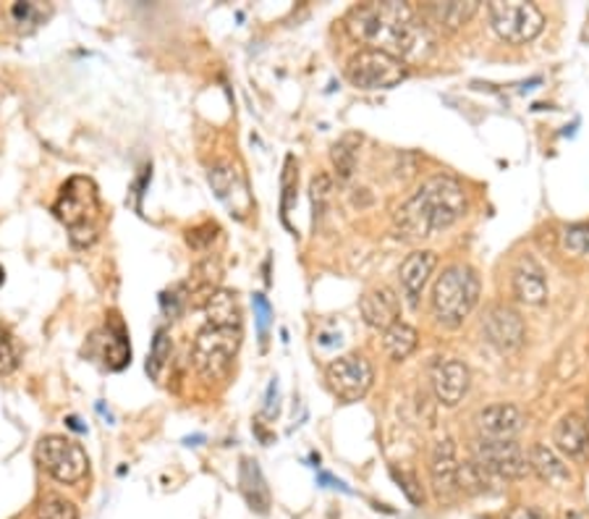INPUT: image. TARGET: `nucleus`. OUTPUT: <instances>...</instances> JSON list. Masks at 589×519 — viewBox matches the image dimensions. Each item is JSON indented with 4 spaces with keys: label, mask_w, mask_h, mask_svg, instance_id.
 <instances>
[{
    "label": "nucleus",
    "mask_w": 589,
    "mask_h": 519,
    "mask_svg": "<svg viewBox=\"0 0 589 519\" xmlns=\"http://www.w3.org/2000/svg\"><path fill=\"white\" fill-rule=\"evenodd\" d=\"M346 29L362 46L414 61L432 50L430 25L409 3H360L346 13Z\"/></svg>",
    "instance_id": "1"
},
{
    "label": "nucleus",
    "mask_w": 589,
    "mask_h": 519,
    "mask_svg": "<svg viewBox=\"0 0 589 519\" xmlns=\"http://www.w3.org/2000/svg\"><path fill=\"white\" fill-rule=\"evenodd\" d=\"M467 189L453 176H432L393 215V234L401 242H422L443 234L467 215Z\"/></svg>",
    "instance_id": "2"
},
{
    "label": "nucleus",
    "mask_w": 589,
    "mask_h": 519,
    "mask_svg": "<svg viewBox=\"0 0 589 519\" xmlns=\"http://www.w3.org/2000/svg\"><path fill=\"white\" fill-rule=\"evenodd\" d=\"M53 213L66 226V232H69L71 244H77V247H89L100 236L102 207L95 182L87 179V176H71L63 184L61 195H58L53 205Z\"/></svg>",
    "instance_id": "3"
},
{
    "label": "nucleus",
    "mask_w": 589,
    "mask_h": 519,
    "mask_svg": "<svg viewBox=\"0 0 589 519\" xmlns=\"http://www.w3.org/2000/svg\"><path fill=\"white\" fill-rule=\"evenodd\" d=\"M480 302V276L472 265H449L432 286V317L443 329H459Z\"/></svg>",
    "instance_id": "4"
},
{
    "label": "nucleus",
    "mask_w": 589,
    "mask_h": 519,
    "mask_svg": "<svg viewBox=\"0 0 589 519\" xmlns=\"http://www.w3.org/2000/svg\"><path fill=\"white\" fill-rule=\"evenodd\" d=\"M238 346H242V329H228V325H210L199 329L192 346L194 370L205 381H220L228 375L234 365Z\"/></svg>",
    "instance_id": "5"
},
{
    "label": "nucleus",
    "mask_w": 589,
    "mask_h": 519,
    "mask_svg": "<svg viewBox=\"0 0 589 519\" xmlns=\"http://www.w3.org/2000/svg\"><path fill=\"white\" fill-rule=\"evenodd\" d=\"M409 77L406 61L385 53V50L362 48L349 58L346 63V79L356 90L375 92V90H393Z\"/></svg>",
    "instance_id": "6"
},
{
    "label": "nucleus",
    "mask_w": 589,
    "mask_h": 519,
    "mask_svg": "<svg viewBox=\"0 0 589 519\" xmlns=\"http://www.w3.org/2000/svg\"><path fill=\"white\" fill-rule=\"evenodd\" d=\"M37 464L63 486H79L89 472V457L81 443L66 435H42L35 449Z\"/></svg>",
    "instance_id": "7"
},
{
    "label": "nucleus",
    "mask_w": 589,
    "mask_h": 519,
    "mask_svg": "<svg viewBox=\"0 0 589 519\" xmlns=\"http://www.w3.org/2000/svg\"><path fill=\"white\" fill-rule=\"evenodd\" d=\"M488 17L493 32L509 46H527L534 37H540L546 27L542 11L524 0H495L488 6Z\"/></svg>",
    "instance_id": "8"
},
{
    "label": "nucleus",
    "mask_w": 589,
    "mask_h": 519,
    "mask_svg": "<svg viewBox=\"0 0 589 519\" xmlns=\"http://www.w3.org/2000/svg\"><path fill=\"white\" fill-rule=\"evenodd\" d=\"M325 381L341 402H360L370 394L375 370L364 354H343L325 368Z\"/></svg>",
    "instance_id": "9"
},
{
    "label": "nucleus",
    "mask_w": 589,
    "mask_h": 519,
    "mask_svg": "<svg viewBox=\"0 0 589 519\" xmlns=\"http://www.w3.org/2000/svg\"><path fill=\"white\" fill-rule=\"evenodd\" d=\"M472 459L482 470L495 474L498 480H521L527 478L529 470V457L527 451L519 447L517 441H488L477 435L472 447Z\"/></svg>",
    "instance_id": "10"
},
{
    "label": "nucleus",
    "mask_w": 589,
    "mask_h": 519,
    "mask_svg": "<svg viewBox=\"0 0 589 519\" xmlns=\"http://www.w3.org/2000/svg\"><path fill=\"white\" fill-rule=\"evenodd\" d=\"M482 336L501 354H513L524 346L527 325L509 305H490L482 315Z\"/></svg>",
    "instance_id": "11"
},
{
    "label": "nucleus",
    "mask_w": 589,
    "mask_h": 519,
    "mask_svg": "<svg viewBox=\"0 0 589 519\" xmlns=\"http://www.w3.org/2000/svg\"><path fill=\"white\" fill-rule=\"evenodd\" d=\"M459 464L461 462L457 457V443L451 439H440L435 447H432L430 483H432V493H435V499L440 503H449L461 496Z\"/></svg>",
    "instance_id": "12"
},
{
    "label": "nucleus",
    "mask_w": 589,
    "mask_h": 519,
    "mask_svg": "<svg viewBox=\"0 0 589 519\" xmlns=\"http://www.w3.org/2000/svg\"><path fill=\"white\" fill-rule=\"evenodd\" d=\"M430 383L443 407H457L472 385V373L461 360H435L430 365Z\"/></svg>",
    "instance_id": "13"
},
{
    "label": "nucleus",
    "mask_w": 589,
    "mask_h": 519,
    "mask_svg": "<svg viewBox=\"0 0 589 519\" xmlns=\"http://www.w3.org/2000/svg\"><path fill=\"white\" fill-rule=\"evenodd\" d=\"M477 433L488 441H513L524 428V412L517 404H490L477 412Z\"/></svg>",
    "instance_id": "14"
},
{
    "label": "nucleus",
    "mask_w": 589,
    "mask_h": 519,
    "mask_svg": "<svg viewBox=\"0 0 589 519\" xmlns=\"http://www.w3.org/2000/svg\"><path fill=\"white\" fill-rule=\"evenodd\" d=\"M207 179H210V187L215 195H218L220 203L228 205L238 218H244V215L249 213L252 207L249 187L247 182H244V176L238 174L234 163H218V166H213Z\"/></svg>",
    "instance_id": "15"
},
{
    "label": "nucleus",
    "mask_w": 589,
    "mask_h": 519,
    "mask_svg": "<svg viewBox=\"0 0 589 519\" xmlns=\"http://www.w3.org/2000/svg\"><path fill=\"white\" fill-rule=\"evenodd\" d=\"M438 268V255L432 249H416L412 255H406L404 263L399 268L401 292H404L406 305L416 310L420 307V296L428 286V281Z\"/></svg>",
    "instance_id": "16"
},
{
    "label": "nucleus",
    "mask_w": 589,
    "mask_h": 519,
    "mask_svg": "<svg viewBox=\"0 0 589 519\" xmlns=\"http://www.w3.org/2000/svg\"><path fill=\"white\" fill-rule=\"evenodd\" d=\"M511 292L521 305L537 307L548 302V278L546 271L532 257H521L511 271Z\"/></svg>",
    "instance_id": "17"
},
{
    "label": "nucleus",
    "mask_w": 589,
    "mask_h": 519,
    "mask_svg": "<svg viewBox=\"0 0 589 519\" xmlns=\"http://www.w3.org/2000/svg\"><path fill=\"white\" fill-rule=\"evenodd\" d=\"M360 313L362 321L370 325V329L385 331L391 329L393 323L401 321V300L393 292L391 286H375L370 292L362 294L360 300Z\"/></svg>",
    "instance_id": "18"
},
{
    "label": "nucleus",
    "mask_w": 589,
    "mask_h": 519,
    "mask_svg": "<svg viewBox=\"0 0 589 519\" xmlns=\"http://www.w3.org/2000/svg\"><path fill=\"white\" fill-rule=\"evenodd\" d=\"M553 443L561 454L585 459L589 454V422L579 412L563 414L553 428Z\"/></svg>",
    "instance_id": "19"
},
{
    "label": "nucleus",
    "mask_w": 589,
    "mask_h": 519,
    "mask_svg": "<svg viewBox=\"0 0 589 519\" xmlns=\"http://www.w3.org/2000/svg\"><path fill=\"white\" fill-rule=\"evenodd\" d=\"M527 457H529V470H532L542 483L553 488H563L571 483V470L566 467L561 454H558L556 449H550L548 443H534Z\"/></svg>",
    "instance_id": "20"
},
{
    "label": "nucleus",
    "mask_w": 589,
    "mask_h": 519,
    "mask_svg": "<svg viewBox=\"0 0 589 519\" xmlns=\"http://www.w3.org/2000/svg\"><path fill=\"white\" fill-rule=\"evenodd\" d=\"M416 11L428 25H435L445 32H457L472 21L474 13L480 11V3H474V0H467V3H457V0L453 3H422Z\"/></svg>",
    "instance_id": "21"
},
{
    "label": "nucleus",
    "mask_w": 589,
    "mask_h": 519,
    "mask_svg": "<svg viewBox=\"0 0 589 519\" xmlns=\"http://www.w3.org/2000/svg\"><path fill=\"white\" fill-rule=\"evenodd\" d=\"M238 491H242L252 511H257V515L271 511V488H267L265 474L255 459H244L238 467Z\"/></svg>",
    "instance_id": "22"
},
{
    "label": "nucleus",
    "mask_w": 589,
    "mask_h": 519,
    "mask_svg": "<svg viewBox=\"0 0 589 519\" xmlns=\"http://www.w3.org/2000/svg\"><path fill=\"white\" fill-rule=\"evenodd\" d=\"M207 323L210 325H228V329H242V307H238L236 292L218 288L205 305Z\"/></svg>",
    "instance_id": "23"
},
{
    "label": "nucleus",
    "mask_w": 589,
    "mask_h": 519,
    "mask_svg": "<svg viewBox=\"0 0 589 519\" xmlns=\"http://www.w3.org/2000/svg\"><path fill=\"white\" fill-rule=\"evenodd\" d=\"M416 341H420V333L404 321L393 323L391 329L383 331V350L393 362H404L416 350Z\"/></svg>",
    "instance_id": "24"
},
{
    "label": "nucleus",
    "mask_w": 589,
    "mask_h": 519,
    "mask_svg": "<svg viewBox=\"0 0 589 519\" xmlns=\"http://www.w3.org/2000/svg\"><path fill=\"white\" fill-rule=\"evenodd\" d=\"M360 145H362V139L356 137V135L341 137L338 143L333 145L331 158H333L335 176H338L341 182L352 179V176H354V170H356V155H360Z\"/></svg>",
    "instance_id": "25"
},
{
    "label": "nucleus",
    "mask_w": 589,
    "mask_h": 519,
    "mask_svg": "<svg viewBox=\"0 0 589 519\" xmlns=\"http://www.w3.org/2000/svg\"><path fill=\"white\" fill-rule=\"evenodd\" d=\"M35 519H79L77 503L63 499L58 493H45L40 501H37Z\"/></svg>",
    "instance_id": "26"
},
{
    "label": "nucleus",
    "mask_w": 589,
    "mask_h": 519,
    "mask_svg": "<svg viewBox=\"0 0 589 519\" xmlns=\"http://www.w3.org/2000/svg\"><path fill=\"white\" fill-rule=\"evenodd\" d=\"M561 249L571 257L589 255V224H573L561 232Z\"/></svg>",
    "instance_id": "27"
},
{
    "label": "nucleus",
    "mask_w": 589,
    "mask_h": 519,
    "mask_svg": "<svg viewBox=\"0 0 589 519\" xmlns=\"http://www.w3.org/2000/svg\"><path fill=\"white\" fill-rule=\"evenodd\" d=\"M170 350H174V344H170L168 331L155 333L150 360H147V373H150V378H160L163 368H166V362L170 360Z\"/></svg>",
    "instance_id": "28"
},
{
    "label": "nucleus",
    "mask_w": 589,
    "mask_h": 519,
    "mask_svg": "<svg viewBox=\"0 0 589 519\" xmlns=\"http://www.w3.org/2000/svg\"><path fill=\"white\" fill-rule=\"evenodd\" d=\"M189 300H192L189 284H176V286H170L168 292H163L160 305H163V310H166V315L178 317L181 315V310L189 305Z\"/></svg>",
    "instance_id": "29"
},
{
    "label": "nucleus",
    "mask_w": 589,
    "mask_h": 519,
    "mask_svg": "<svg viewBox=\"0 0 589 519\" xmlns=\"http://www.w3.org/2000/svg\"><path fill=\"white\" fill-rule=\"evenodd\" d=\"M19 346L9 331H0V378L11 375L19 368Z\"/></svg>",
    "instance_id": "30"
},
{
    "label": "nucleus",
    "mask_w": 589,
    "mask_h": 519,
    "mask_svg": "<svg viewBox=\"0 0 589 519\" xmlns=\"http://www.w3.org/2000/svg\"><path fill=\"white\" fill-rule=\"evenodd\" d=\"M393 478H396V483L401 491L406 493V499L414 503V507H422V501H424V493H422V486H420V480H416V474L414 472H406V470H396V467H393Z\"/></svg>",
    "instance_id": "31"
},
{
    "label": "nucleus",
    "mask_w": 589,
    "mask_h": 519,
    "mask_svg": "<svg viewBox=\"0 0 589 519\" xmlns=\"http://www.w3.org/2000/svg\"><path fill=\"white\" fill-rule=\"evenodd\" d=\"M312 210H315V221L320 218V215L325 213V203H327V197H331V179H327L325 174H320L315 176V179H312Z\"/></svg>",
    "instance_id": "32"
},
{
    "label": "nucleus",
    "mask_w": 589,
    "mask_h": 519,
    "mask_svg": "<svg viewBox=\"0 0 589 519\" xmlns=\"http://www.w3.org/2000/svg\"><path fill=\"white\" fill-rule=\"evenodd\" d=\"M294 189H296V179H294V158L286 160V176H283V221H286L288 215V205H291V197H294Z\"/></svg>",
    "instance_id": "33"
},
{
    "label": "nucleus",
    "mask_w": 589,
    "mask_h": 519,
    "mask_svg": "<svg viewBox=\"0 0 589 519\" xmlns=\"http://www.w3.org/2000/svg\"><path fill=\"white\" fill-rule=\"evenodd\" d=\"M255 313H257V325H259V339L265 341L267 336V329H271V305H267V300L263 294H255Z\"/></svg>",
    "instance_id": "34"
},
{
    "label": "nucleus",
    "mask_w": 589,
    "mask_h": 519,
    "mask_svg": "<svg viewBox=\"0 0 589 519\" xmlns=\"http://www.w3.org/2000/svg\"><path fill=\"white\" fill-rule=\"evenodd\" d=\"M505 519H550L546 509L534 507V503H519V507H513Z\"/></svg>",
    "instance_id": "35"
},
{
    "label": "nucleus",
    "mask_w": 589,
    "mask_h": 519,
    "mask_svg": "<svg viewBox=\"0 0 589 519\" xmlns=\"http://www.w3.org/2000/svg\"><path fill=\"white\" fill-rule=\"evenodd\" d=\"M561 519H589L587 511H579V509H571V511H566V515Z\"/></svg>",
    "instance_id": "36"
}]
</instances>
